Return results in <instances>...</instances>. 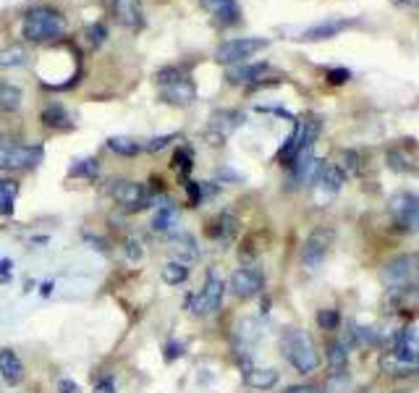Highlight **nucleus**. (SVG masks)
I'll return each instance as SVG.
<instances>
[{"mask_svg":"<svg viewBox=\"0 0 419 393\" xmlns=\"http://www.w3.org/2000/svg\"><path fill=\"white\" fill-rule=\"evenodd\" d=\"M16 196H19V183L16 181H0V212H3V215H11L13 212Z\"/></svg>","mask_w":419,"mask_h":393,"instance_id":"nucleus-28","label":"nucleus"},{"mask_svg":"<svg viewBox=\"0 0 419 393\" xmlns=\"http://www.w3.org/2000/svg\"><path fill=\"white\" fill-rule=\"evenodd\" d=\"M97 173H100V163L94 160V157H84V160H76L71 168H68V176L71 179H97Z\"/></svg>","mask_w":419,"mask_h":393,"instance_id":"nucleus-26","label":"nucleus"},{"mask_svg":"<svg viewBox=\"0 0 419 393\" xmlns=\"http://www.w3.org/2000/svg\"><path fill=\"white\" fill-rule=\"evenodd\" d=\"M419 278V254L417 252H404L396 254L380 268V283L388 291H406Z\"/></svg>","mask_w":419,"mask_h":393,"instance_id":"nucleus-5","label":"nucleus"},{"mask_svg":"<svg viewBox=\"0 0 419 393\" xmlns=\"http://www.w3.org/2000/svg\"><path fill=\"white\" fill-rule=\"evenodd\" d=\"M270 45V39L265 37H236L225 39L221 48L215 50V61L223 66H236V63H247L252 55L262 52Z\"/></svg>","mask_w":419,"mask_h":393,"instance_id":"nucleus-7","label":"nucleus"},{"mask_svg":"<svg viewBox=\"0 0 419 393\" xmlns=\"http://www.w3.org/2000/svg\"><path fill=\"white\" fill-rule=\"evenodd\" d=\"M280 349H283V356H286L288 365L294 367V370H299V372H304V375L314 372L320 367V354H317L312 336L307 330H301V328H291V330L283 333Z\"/></svg>","mask_w":419,"mask_h":393,"instance_id":"nucleus-3","label":"nucleus"},{"mask_svg":"<svg viewBox=\"0 0 419 393\" xmlns=\"http://www.w3.org/2000/svg\"><path fill=\"white\" fill-rule=\"evenodd\" d=\"M173 221H176V210H173V205H160V210L152 215V231L163 234V231H168L170 225H173Z\"/></svg>","mask_w":419,"mask_h":393,"instance_id":"nucleus-30","label":"nucleus"},{"mask_svg":"<svg viewBox=\"0 0 419 393\" xmlns=\"http://www.w3.org/2000/svg\"><path fill=\"white\" fill-rule=\"evenodd\" d=\"M380 370L391 378H409L419 372V333L404 330L391 341V349L380 356Z\"/></svg>","mask_w":419,"mask_h":393,"instance_id":"nucleus-1","label":"nucleus"},{"mask_svg":"<svg viewBox=\"0 0 419 393\" xmlns=\"http://www.w3.org/2000/svg\"><path fill=\"white\" fill-rule=\"evenodd\" d=\"M42 147L34 144H0V170H29L42 163Z\"/></svg>","mask_w":419,"mask_h":393,"instance_id":"nucleus-9","label":"nucleus"},{"mask_svg":"<svg viewBox=\"0 0 419 393\" xmlns=\"http://www.w3.org/2000/svg\"><path fill=\"white\" fill-rule=\"evenodd\" d=\"M176 252H178V257H183V260H196L199 257V249H196V241L192 239L189 234H183V236H178L176 241Z\"/></svg>","mask_w":419,"mask_h":393,"instance_id":"nucleus-33","label":"nucleus"},{"mask_svg":"<svg viewBox=\"0 0 419 393\" xmlns=\"http://www.w3.org/2000/svg\"><path fill=\"white\" fill-rule=\"evenodd\" d=\"M317 325L323 328V330H338V325H340L338 310H333V307L320 310V312H317Z\"/></svg>","mask_w":419,"mask_h":393,"instance_id":"nucleus-34","label":"nucleus"},{"mask_svg":"<svg viewBox=\"0 0 419 393\" xmlns=\"http://www.w3.org/2000/svg\"><path fill=\"white\" fill-rule=\"evenodd\" d=\"M113 8V19L126 29H142L144 26V11H142V0H113L110 3Z\"/></svg>","mask_w":419,"mask_h":393,"instance_id":"nucleus-16","label":"nucleus"},{"mask_svg":"<svg viewBox=\"0 0 419 393\" xmlns=\"http://www.w3.org/2000/svg\"><path fill=\"white\" fill-rule=\"evenodd\" d=\"M241 123H244V113L241 110H215L210 116L207 129H205V139L210 144H223Z\"/></svg>","mask_w":419,"mask_h":393,"instance_id":"nucleus-12","label":"nucleus"},{"mask_svg":"<svg viewBox=\"0 0 419 393\" xmlns=\"http://www.w3.org/2000/svg\"><path fill=\"white\" fill-rule=\"evenodd\" d=\"M178 139V134H163V137H152L150 142H147V152H160V150H165L170 142H176Z\"/></svg>","mask_w":419,"mask_h":393,"instance_id":"nucleus-36","label":"nucleus"},{"mask_svg":"<svg viewBox=\"0 0 419 393\" xmlns=\"http://www.w3.org/2000/svg\"><path fill=\"white\" fill-rule=\"evenodd\" d=\"M42 123H45L48 129H58V131L74 129V121L68 116V110L58 103H50L42 108Z\"/></svg>","mask_w":419,"mask_h":393,"instance_id":"nucleus-22","label":"nucleus"},{"mask_svg":"<svg viewBox=\"0 0 419 393\" xmlns=\"http://www.w3.org/2000/svg\"><path fill=\"white\" fill-rule=\"evenodd\" d=\"M105 37H108V29H105V24L87 26V39H90L92 48H100V45L105 42Z\"/></svg>","mask_w":419,"mask_h":393,"instance_id":"nucleus-37","label":"nucleus"},{"mask_svg":"<svg viewBox=\"0 0 419 393\" xmlns=\"http://www.w3.org/2000/svg\"><path fill=\"white\" fill-rule=\"evenodd\" d=\"M110 194L123 210H131V212H139L150 205V192L147 186L139 181H131V179H121V181L113 183Z\"/></svg>","mask_w":419,"mask_h":393,"instance_id":"nucleus-11","label":"nucleus"},{"mask_svg":"<svg viewBox=\"0 0 419 393\" xmlns=\"http://www.w3.org/2000/svg\"><path fill=\"white\" fill-rule=\"evenodd\" d=\"M343 176H340V170L333 165V163H323V168H320V176H317V181L312 183L314 186V194L320 202H325L330 196H336L340 192V186H343Z\"/></svg>","mask_w":419,"mask_h":393,"instance_id":"nucleus-17","label":"nucleus"},{"mask_svg":"<svg viewBox=\"0 0 419 393\" xmlns=\"http://www.w3.org/2000/svg\"><path fill=\"white\" fill-rule=\"evenodd\" d=\"M21 100H24V92L19 90L11 81H0V110L3 113H16L21 108Z\"/></svg>","mask_w":419,"mask_h":393,"instance_id":"nucleus-23","label":"nucleus"},{"mask_svg":"<svg viewBox=\"0 0 419 393\" xmlns=\"http://www.w3.org/2000/svg\"><path fill=\"white\" fill-rule=\"evenodd\" d=\"M333 228H327V225H317L309 231V236L304 239V247H301V265L304 268H309V270H317L323 262H325L327 252L333 247Z\"/></svg>","mask_w":419,"mask_h":393,"instance_id":"nucleus-8","label":"nucleus"},{"mask_svg":"<svg viewBox=\"0 0 419 393\" xmlns=\"http://www.w3.org/2000/svg\"><path fill=\"white\" fill-rule=\"evenodd\" d=\"M398 393H419V391H398Z\"/></svg>","mask_w":419,"mask_h":393,"instance_id":"nucleus-44","label":"nucleus"},{"mask_svg":"<svg viewBox=\"0 0 419 393\" xmlns=\"http://www.w3.org/2000/svg\"><path fill=\"white\" fill-rule=\"evenodd\" d=\"M247 385L249 388H257V391H267L278 383V372L275 370H249L247 372Z\"/></svg>","mask_w":419,"mask_h":393,"instance_id":"nucleus-24","label":"nucleus"},{"mask_svg":"<svg viewBox=\"0 0 419 393\" xmlns=\"http://www.w3.org/2000/svg\"><path fill=\"white\" fill-rule=\"evenodd\" d=\"M0 393H3V391H0Z\"/></svg>","mask_w":419,"mask_h":393,"instance_id":"nucleus-45","label":"nucleus"},{"mask_svg":"<svg viewBox=\"0 0 419 393\" xmlns=\"http://www.w3.org/2000/svg\"><path fill=\"white\" fill-rule=\"evenodd\" d=\"M26 50L24 48H6V50H0V66L3 68H19V66L26 63Z\"/></svg>","mask_w":419,"mask_h":393,"instance_id":"nucleus-32","label":"nucleus"},{"mask_svg":"<svg viewBox=\"0 0 419 393\" xmlns=\"http://www.w3.org/2000/svg\"><path fill=\"white\" fill-rule=\"evenodd\" d=\"M388 212L398 231L419 234V194L414 192H396L388 199Z\"/></svg>","mask_w":419,"mask_h":393,"instance_id":"nucleus-6","label":"nucleus"},{"mask_svg":"<svg viewBox=\"0 0 419 393\" xmlns=\"http://www.w3.org/2000/svg\"><path fill=\"white\" fill-rule=\"evenodd\" d=\"M92 393H116V385H113V380H100L97 385H94V391Z\"/></svg>","mask_w":419,"mask_h":393,"instance_id":"nucleus-40","label":"nucleus"},{"mask_svg":"<svg viewBox=\"0 0 419 393\" xmlns=\"http://www.w3.org/2000/svg\"><path fill=\"white\" fill-rule=\"evenodd\" d=\"M327 370L333 378L349 375V346L340 339H333L327 343Z\"/></svg>","mask_w":419,"mask_h":393,"instance_id":"nucleus-19","label":"nucleus"},{"mask_svg":"<svg viewBox=\"0 0 419 393\" xmlns=\"http://www.w3.org/2000/svg\"><path fill=\"white\" fill-rule=\"evenodd\" d=\"M65 24L63 13L55 11V8H48V6H37L24 16V37L29 42H55L65 34Z\"/></svg>","mask_w":419,"mask_h":393,"instance_id":"nucleus-4","label":"nucleus"},{"mask_svg":"<svg viewBox=\"0 0 419 393\" xmlns=\"http://www.w3.org/2000/svg\"><path fill=\"white\" fill-rule=\"evenodd\" d=\"M126 254H129L131 260H139V257H142V249H139L136 241H126Z\"/></svg>","mask_w":419,"mask_h":393,"instance_id":"nucleus-42","label":"nucleus"},{"mask_svg":"<svg viewBox=\"0 0 419 393\" xmlns=\"http://www.w3.org/2000/svg\"><path fill=\"white\" fill-rule=\"evenodd\" d=\"M108 150H113L116 155L131 157V155H139V152H142V144L129 139V137H110V139H108Z\"/></svg>","mask_w":419,"mask_h":393,"instance_id":"nucleus-27","label":"nucleus"},{"mask_svg":"<svg viewBox=\"0 0 419 393\" xmlns=\"http://www.w3.org/2000/svg\"><path fill=\"white\" fill-rule=\"evenodd\" d=\"M199 6L215 19V24L236 26L241 21V6H238V0H199Z\"/></svg>","mask_w":419,"mask_h":393,"instance_id":"nucleus-15","label":"nucleus"},{"mask_svg":"<svg viewBox=\"0 0 419 393\" xmlns=\"http://www.w3.org/2000/svg\"><path fill=\"white\" fill-rule=\"evenodd\" d=\"M157 87H160V97L163 103L176 105V108H189L196 100V87L189 71L181 66H165L157 71Z\"/></svg>","mask_w":419,"mask_h":393,"instance_id":"nucleus-2","label":"nucleus"},{"mask_svg":"<svg viewBox=\"0 0 419 393\" xmlns=\"http://www.w3.org/2000/svg\"><path fill=\"white\" fill-rule=\"evenodd\" d=\"M223 291H225V283L218 278V273H215V270H210L207 281H205V286H202V291H199L194 299H192V312H194L196 317L212 314L218 307H221Z\"/></svg>","mask_w":419,"mask_h":393,"instance_id":"nucleus-13","label":"nucleus"},{"mask_svg":"<svg viewBox=\"0 0 419 393\" xmlns=\"http://www.w3.org/2000/svg\"><path fill=\"white\" fill-rule=\"evenodd\" d=\"M333 165L340 170L343 179H351V176H356V170H359V152H356V150H340Z\"/></svg>","mask_w":419,"mask_h":393,"instance_id":"nucleus-25","label":"nucleus"},{"mask_svg":"<svg viewBox=\"0 0 419 393\" xmlns=\"http://www.w3.org/2000/svg\"><path fill=\"white\" fill-rule=\"evenodd\" d=\"M58 393H81V388H79L76 380L61 378V380H58Z\"/></svg>","mask_w":419,"mask_h":393,"instance_id":"nucleus-39","label":"nucleus"},{"mask_svg":"<svg viewBox=\"0 0 419 393\" xmlns=\"http://www.w3.org/2000/svg\"><path fill=\"white\" fill-rule=\"evenodd\" d=\"M160 275H163V281H165L168 286H181L183 281L189 278V268H186L183 262H168Z\"/></svg>","mask_w":419,"mask_h":393,"instance_id":"nucleus-29","label":"nucleus"},{"mask_svg":"<svg viewBox=\"0 0 419 393\" xmlns=\"http://www.w3.org/2000/svg\"><path fill=\"white\" fill-rule=\"evenodd\" d=\"M192 160H194L192 150H189V147H181V150L173 155V165L181 170V173H189V170H192Z\"/></svg>","mask_w":419,"mask_h":393,"instance_id":"nucleus-35","label":"nucleus"},{"mask_svg":"<svg viewBox=\"0 0 419 393\" xmlns=\"http://www.w3.org/2000/svg\"><path fill=\"white\" fill-rule=\"evenodd\" d=\"M349 79H351V71H349V68H330V71H327V81L336 84V87H338V84H346Z\"/></svg>","mask_w":419,"mask_h":393,"instance_id":"nucleus-38","label":"nucleus"},{"mask_svg":"<svg viewBox=\"0 0 419 393\" xmlns=\"http://www.w3.org/2000/svg\"><path fill=\"white\" fill-rule=\"evenodd\" d=\"M354 21L349 19H323L317 24H309V26H288L286 32L291 34V39H299V42H320V39H333L338 37L343 29H349Z\"/></svg>","mask_w":419,"mask_h":393,"instance_id":"nucleus-10","label":"nucleus"},{"mask_svg":"<svg viewBox=\"0 0 419 393\" xmlns=\"http://www.w3.org/2000/svg\"><path fill=\"white\" fill-rule=\"evenodd\" d=\"M178 343H168V354H165V359H176L178 356Z\"/></svg>","mask_w":419,"mask_h":393,"instance_id":"nucleus-43","label":"nucleus"},{"mask_svg":"<svg viewBox=\"0 0 419 393\" xmlns=\"http://www.w3.org/2000/svg\"><path fill=\"white\" fill-rule=\"evenodd\" d=\"M228 288H231V294L238 296V299H252V296H257L262 288H265V275H262L260 270H254V268H238V270L231 275Z\"/></svg>","mask_w":419,"mask_h":393,"instance_id":"nucleus-14","label":"nucleus"},{"mask_svg":"<svg viewBox=\"0 0 419 393\" xmlns=\"http://www.w3.org/2000/svg\"><path fill=\"white\" fill-rule=\"evenodd\" d=\"M283 393H323L317 385H291V388H286Z\"/></svg>","mask_w":419,"mask_h":393,"instance_id":"nucleus-41","label":"nucleus"},{"mask_svg":"<svg viewBox=\"0 0 419 393\" xmlns=\"http://www.w3.org/2000/svg\"><path fill=\"white\" fill-rule=\"evenodd\" d=\"M236 231H238V221H236L234 212H221L215 221L210 223L207 234L212 236V239H218V241H223V244H228L231 239L236 236Z\"/></svg>","mask_w":419,"mask_h":393,"instance_id":"nucleus-21","label":"nucleus"},{"mask_svg":"<svg viewBox=\"0 0 419 393\" xmlns=\"http://www.w3.org/2000/svg\"><path fill=\"white\" fill-rule=\"evenodd\" d=\"M267 68H270L267 63H236L228 66L225 79H228V84H254L267 74Z\"/></svg>","mask_w":419,"mask_h":393,"instance_id":"nucleus-18","label":"nucleus"},{"mask_svg":"<svg viewBox=\"0 0 419 393\" xmlns=\"http://www.w3.org/2000/svg\"><path fill=\"white\" fill-rule=\"evenodd\" d=\"M388 168H393V170H398V173H409V170L414 168V157H409L404 152V150H388Z\"/></svg>","mask_w":419,"mask_h":393,"instance_id":"nucleus-31","label":"nucleus"},{"mask_svg":"<svg viewBox=\"0 0 419 393\" xmlns=\"http://www.w3.org/2000/svg\"><path fill=\"white\" fill-rule=\"evenodd\" d=\"M0 375L6 380V385H21L24 380V362L19 359V354L13 349H0Z\"/></svg>","mask_w":419,"mask_h":393,"instance_id":"nucleus-20","label":"nucleus"}]
</instances>
